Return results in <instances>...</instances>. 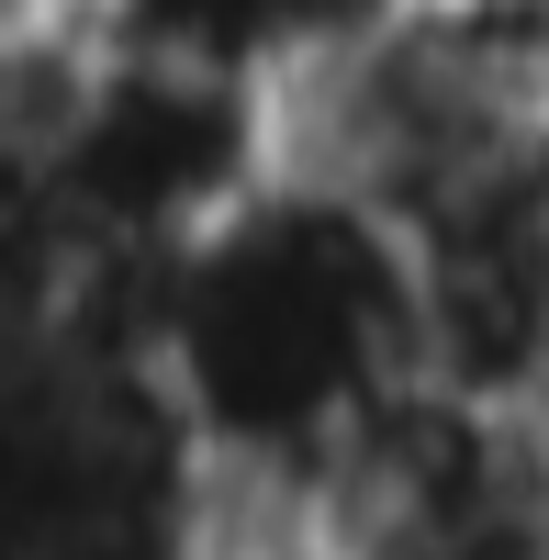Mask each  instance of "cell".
Listing matches in <instances>:
<instances>
[{"label":"cell","mask_w":549,"mask_h":560,"mask_svg":"<svg viewBox=\"0 0 549 560\" xmlns=\"http://www.w3.org/2000/svg\"><path fill=\"white\" fill-rule=\"evenodd\" d=\"M23 168L68 247L179 258L292 168V102L269 68L124 45V34H34Z\"/></svg>","instance_id":"2"},{"label":"cell","mask_w":549,"mask_h":560,"mask_svg":"<svg viewBox=\"0 0 549 560\" xmlns=\"http://www.w3.org/2000/svg\"><path fill=\"white\" fill-rule=\"evenodd\" d=\"M157 370L224 482L303 504L371 404L416 382V224L292 158L247 213L168 258Z\"/></svg>","instance_id":"1"},{"label":"cell","mask_w":549,"mask_h":560,"mask_svg":"<svg viewBox=\"0 0 549 560\" xmlns=\"http://www.w3.org/2000/svg\"><path fill=\"white\" fill-rule=\"evenodd\" d=\"M538 471H549V415H538Z\"/></svg>","instance_id":"3"}]
</instances>
